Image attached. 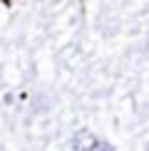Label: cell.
I'll list each match as a JSON object with an SVG mask.
<instances>
[{
    "instance_id": "2",
    "label": "cell",
    "mask_w": 149,
    "mask_h": 151,
    "mask_svg": "<svg viewBox=\"0 0 149 151\" xmlns=\"http://www.w3.org/2000/svg\"><path fill=\"white\" fill-rule=\"evenodd\" d=\"M95 151H114V149H112L109 144H104V141H99V146H97Z\"/></svg>"
},
{
    "instance_id": "1",
    "label": "cell",
    "mask_w": 149,
    "mask_h": 151,
    "mask_svg": "<svg viewBox=\"0 0 149 151\" xmlns=\"http://www.w3.org/2000/svg\"><path fill=\"white\" fill-rule=\"evenodd\" d=\"M97 146H99V139L92 134L90 129H77L72 134V141H70L72 151H95Z\"/></svg>"
}]
</instances>
